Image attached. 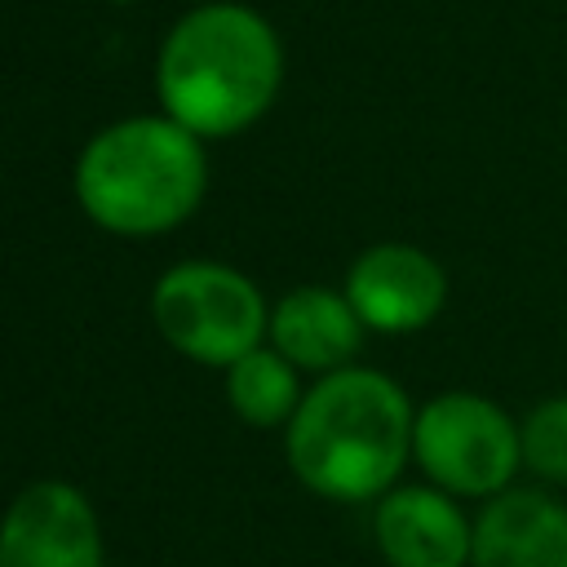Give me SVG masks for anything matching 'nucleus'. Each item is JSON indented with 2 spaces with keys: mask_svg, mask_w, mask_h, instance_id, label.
Returning <instances> with one entry per match:
<instances>
[{
  "mask_svg": "<svg viewBox=\"0 0 567 567\" xmlns=\"http://www.w3.org/2000/svg\"><path fill=\"white\" fill-rule=\"evenodd\" d=\"M377 549L390 567H470L474 523L443 487H390L372 514Z\"/></svg>",
  "mask_w": 567,
  "mask_h": 567,
  "instance_id": "obj_8",
  "label": "nucleus"
},
{
  "mask_svg": "<svg viewBox=\"0 0 567 567\" xmlns=\"http://www.w3.org/2000/svg\"><path fill=\"white\" fill-rule=\"evenodd\" d=\"M416 412L403 385L377 368L323 372L288 421L292 474L328 501H372L394 487L412 456Z\"/></svg>",
  "mask_w": 567,
  "mask_h": 567,
  "instance_id": "obj_2",
  "label": "nucleus"
},
{
  "mask_svg": "<svg viewBox=\"0 0 567 567\" xmlns=\"http://www.w3.org/2000/svg\"><path fill=\"white\" fill-rule=\"evenodd\" d=\"M412 461L447 496H501L523 470L518 421L474 390H443L416 408Z\"/></svg>",
  "mask_w": 567,
  "mask_h": 567,
  "instance_id": "obj_5",
  "label": "nucleus"
},
{
  "mask_svg": "<svg viewBox=\"0 0 567 567\" xmlns=\"http://www.w3.org/2000/svg\"><path fill=\"white\" fill-rule=\"evenodd\" d=\"M151 319L177 354L217 368L257 350L270 328L257 284L221 261H182L164 270L151 292Z\"/></svg>",
  "mask_w": 567,
  "mask_h": 567,
  "instance_id": "obj_4",
  "label": "nucleus"
},
{
  "mask_svg": "<svg viewBox=\"0 0 567 567\" xmlns=\"http://www.w3.org/2000/svg\"><path fill=\"white\" fill-rule=\"evenodd\" d=\"M266 332L292 368H315V372L350 368L354 350L363 346V319L354 315L350 297L315 284L279 297Z\"/></svg>",
  "mask_w": 567,
  "mask_h": 567,
  "instance_id": "obj_10",
  "label": "nucleus"
},
{
  "mask_svg": "<svg viewBox=\"0 0 567 567\" xmlns=\"http://www.w3.org/2000/svg\"><path fill=\"white\" fill-rule=\"evenodd\" d=\"M518 447L523 470H532L540 483H567V394L540 399L518 421Z\"/></svg>",
  "mask_w": 567,
  "mask_h": 567,
  "instance_id": "obj_12",
  "label": "nucleus"
},
{
  "mask_svg": "<svg viewBox=\"0 0 567 567\" xmlns=\"http://www.w3.org/2000/svg\"><path fill=\"white\" fill-rule=\"evenodd\" d=\"M115 4H128V0H115Z\"/></svg>",
  "mask_w": 567,
  "mask_h": 567,
  "instance_id": "obj_13",
  "label": "nucleus"
},
{
  "mask_svg": "<svg viewBox=\"0 0 567 567\" xmlns=\"http://www.w3.org/2000/svg\"><path fill=\"white\" fill-rule=\"evenodd\" d=\"M208 186L204 137L168 115H128L89 137L75 159V199L111 235L182 226Z\"/></svg>",
  "mask_w": 567,
  "mask_h": 567,
  "instance_id": "obj_3",
  "label": "nucleus"
},
{
  "mask_svg": "<svg viewBox=\"0 0 567 567\" xmlns=\"http://www.w3.org/2000/svg\"><path fill=\"white\" fill-rule=\"evenodd\" d=\"M346 297L372 332H421L447 301V270L416 244H372L346 275Z\"/></svg>",
  "mask_w": 567,
  "mask_h": 567,
  "instance_id": "obj_7",
  "label": "nucleus"
},
{
  "mask_svg": "<svg viewBox=\"0 0 567 567\" xmlns=\"http://www.w3.org/2000/svg\"><path fill=\"white\" fill-rule=\"evenodd\" d=\"M0 567H102L89 496L58 478L22 487L0 518Z\"/></svg>",
  "mask_w": 567,
  "mask_h": 567,
  "instance_id": "obj_6",
  "label": "nucleus"
},
{
  "mask_svg": "<svg viewBox=\"0 0 567 567\" xmlns=\"http://www.w3.org/2000/svg\"><path fill=\"white\" fill-rule=\"evenodd\" d=\"M470 567H567V505L536 487L487 496L474 518Z\"/></svg>",
  "mask_w": 567,
  "mask_h": 567,
  "instance_id": "obj_9",
  "label": "nucleus"
},
{
  "mask_svg": "<svg viewBox=\"0 0 567 567\" xmlns=\"http://www.w3.org/2000/svg\"><path fill=\"white\" fill-rule=\"evenodd\" d=\"M284 84L275 27L235 0H213L177 18L159 44L155 89L164 115L195 137H230L257 124Z\"/></svg>",
  "mask_w": 567,
  "mask_h": 567,
  "instance_id": "obj_1",
  "label": "nucleus"
},
{
  "mask_svg": "<svg viewBox=\"0 0 567 567\" xmlns=\"http://www.w3.org/2000/svg\"><path fill=\"white\" fill-rule=\"evenodd\" d=\"M226 399L235 408L239 421L270 430V425H288L297 403H301V385L292 363L279 350H248L244 359H235L226 368Z\"/></svg>",
  "mask_w": 567,
  "mask_h": 567,
  "instance_id": "obj_11",
  "label": "nucleus"
}]
</instances>
